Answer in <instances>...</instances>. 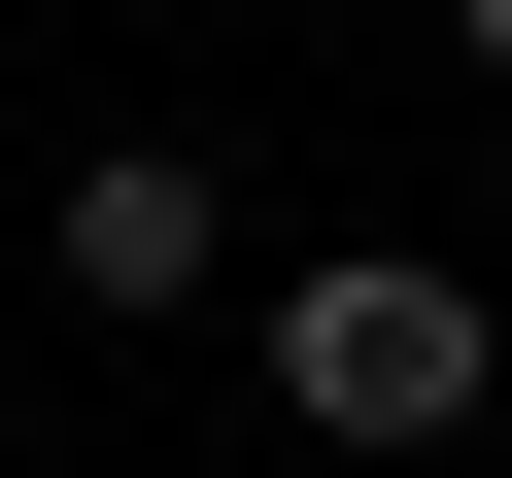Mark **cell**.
I'll return each instance as SVG.
<instances>
[{
    "label": "cell",
    "mask_w": 512,
    "mask_h": 478,
    "mask_svg": "<svg viewBox=\"0 0 512 478\" xmlns=\"http://www.w3.org/2000/svg\"><path fill=\"white\" fill-rule=\"evenodd\" d=\"M444 69H512V0H444Z\"/></svg>",
    "instance_id": "cell-3"
},
{
    "label": "cell",
    "mask_w": 512,
    "mask_h": 478,
    "mask_svg": "<svg viewBox=\"0 0 512 478\" xmlns=\"http://www.w3.org/2000/svg\"><path fill=\"white\" fill-rule=\"evenodd\" d=\"M478 376H512V342H478V274H308V308H274V410H308V444H376V478H410V444H478Z\"/></svg>",
    "instance_id": "cell-1"
},
{
    "label": "cell",
    "mask_w": 512,
    "mask_h": 478,
    "mask_svg": "<svg viewBox=\"0 0 512 478\" xmlns=\"http://www.w3.org/2000/svg\"><path fill=\"white\" fill-rule=\"evenodd\" d=\"M205 274H239L205 137H103V171H69V308H205Z\"/></svg>",
    "instance_id": "cell-2"
}]
</instances>
